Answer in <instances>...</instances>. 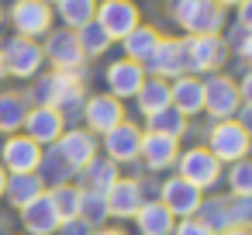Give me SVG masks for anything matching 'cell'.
Returning a JSON list of instances; mask_svg holds the SVG:
<instances>
[{"mask_svg":"<svg viewBox=\"0 0 252 235\" xmlns=\"http://www.w3.org/2000/svg\"><path fill=\"white\" fill-rule=\"evenodd\" d=\"M32 101L35 104H45V107H56L63 118H73L83 111V101H87V87H83V76L80 73H49L35 83L32 90Z\"/></svg>","mask_w":252,"mask_h":235,"instance_id":"1","label":"cell"},{"mask_svg":"<svg viewBox=\"0 0 252 235\" xmlns=\"http://www.w3.org/2000/svg\"><path fill=\"white\" fill-rule=\"evenodd\" d=\"M169 14L187 32V38H193V35H221L224 25H228V11L218 7L214 0H173Z\"/></svg>","mask_w":252,"mask_h":235,"instance_id":"2","label":"cell"},{"mask_svg":"<svg viewBox=\"0 0 252 235\" xmlns=\"http://www.w3.org/2000/svg\"><path fill=\"white\" fill-rule=\"evenodd\" d=\"M183 49H187V73L190 76L221 73V66L231 56V45L224 35H193V38H183Z\"/></svg>","mask_w":252,"mask_h":235,"instance_id":"3","label":"cell"},{"mask_svg":"<svg viewBox=\"0 0 252 235\" xmlns=\"http://www.w3.org/2000/svg\"><path fill=\"white\" fill-rule=\"evenodd\" d=\"M221 166L228 163H238V159H245L249 156V149H252V138L245 135V128L235 121V118H228V121H214V128L207 132V145H204Z\"/></svg>","mask_w":252,"mask_h":235,"instance_id":"4","label":"cell"},{"mask_svg":"<svg viewBox=\"0 0 252 235\" xmlns=\"http://www.w3.org/2000/svg\"><path fill=\"white\" fill-rule=\"evenodd\" d=\"M7 18H11L14 35L35 38V42L45 38L52 32V25H56V11H52V4H45V0H14Z\"/></svg>","mask_w":252,"mask_h":235,"instance_id":"5","label":"cell"},{"mask_svg":"<svg viewBox=\"0 0 252 235\" xmlns=\"http://www.w3.org/2000/svg\"><path fill=\"white\" fill-rule=\"evenodd\" d=\"M0 59H4V73L18 76V80H35L38 69L45 66V56H42V45L35 38H7L0 45Z\"/></svg>","mask_w":252,"mask_h":235,"instance_id":"6","label":"cell"},{"mask_svg":"<svg viewBox=\"0 0 252 235\" xmlns=\"http://www.w3.org/2000/svg\"><path fill=\"white\" fill-rule=\"evenodd\" d=\"M42 56H45V63H49L56 73H80L83 63H87L83 52H80L76 32H69V28H52V32L45 35Z\"/></svg>","mask_w":252,"mask_h":235,"instance_id":"7","label":"cell"},{"mask_svg":"<svg viewBox=\"0 0 252 235\" xmlns=\"http://www.w3.org/2000/svg\"><path fill=\"white\" fill-rule=\"evenodd\" d=\"M242 107V97H238V83L224 73H211L204 76V111L214 118V121H228L235 118Z\"/></svg>","mask_w":252,"mask_h":235,"instance_id":"8","label":"cell"},{"mask_svg":"<svg viewBox=\"0 0 252 235\" xmlns=\"http://www.w3.org/2000/svg\"><path fill=\"white\" fill-rule=\"evenodd\" d=\"M176 176H183L187 183H193L197 190H211L221 180V163L204 149V145H190L187 152L176 156Z\"/></svg>","mask_w":252,"mask_h":235,"instance_id":"9","label":"cell"},{"mask_svg":"<svg viewBox=\"0 0 252 235\" xmlns=\"http://www.w3.org/2000/svg\"><path fill=\"white\" fill-rule=\"evenodd\" d=\"M111 42H121L128 32H135L142 25V14H138V4L135 0H97V18H94Z\"/></svg>","mask_w":252,"mask_h":235,"instance_id":"10","label":"cell"},{"mask_svg":"<svg viewBox=\"0 0 252 235\" xmlns=\"http://www.w3.org/2000/svg\"><path fill=\"white\" fill-rule=\"evenodd\" d=\"M42 145H35L28 135H7L0 142V166L4 173H38V163H42Z\"/></svg>","mask_w":252,"mask_h":235,"instance_id":"11","label":"cell"},{"mask_svg":"<svg viewBox=\"0 0 252 235\" xmlns=\"http://www.w3.org/2000/svg\"><path fill=\"white\" fill-rule=\"evenodd\" d=\"M83 121H87V132L90 135H107L114 132L121 121H125V104L111 94H94L83 101Z\"/></svg>","mask_w":252,"mask_h":235,"instance_id":"12","label":"cell"},{"mask_svg":"<svg viewBox=\"0 0 252 235\" xmlns=\"http://www.w3.org/2000/svg\"><path fill=\"white\" fill-rule=\"evenodd\" d=\"M66 132V118L56 111V107H45V104H32L28 114H25V125H21V135H28L35 145H56L59 135Z\"/></svg>","mask_w":252,"mask_h":235,"instance_id":"13","label":"cell"},{"mask_svg":"<svg viewBox=\"0 0 252 235\" xmlns=\"http://www.w3.org/2000/svg\"><path fill=\"white\" fill-rule=\"evenodd\" d=\"M200 197L204 190H197L193 183H187L183 176H169L159 183V204L180 221V218H193L197 207H200Z\"/></svg>","mask_w":252,"mask_h":235,"instance_id":"14","label":"cell"},{"mask_svg":"<svg viewBox=\"0 0 252 235\" xmlns=\"http://www.w3.org/2000/svg\"><path fill=\"white\" fill-rule=\"evenodd\" d=\"M145 66L131 63V59H114L107 69H104V80H107V94L118 97V101H135L138 87L145 83Z\"/></svg>","mask_w":252,"mask_h":235,"instance_id":"15","label":"cell"},{"mask_svg":"<svg viewBox=\"0 0 252 235\" xmlns=\"http://www.w3.org/2000/svg\"><path fill=\"white\" fill-rule=\"evenodd\" d=\"M152 76L159 80H176L187 73V49H183V38H159L149 66H145Z\"/></svg>","mask_w":252,"mask_h":235,"instance_id":"16","label":"cell"},{"mask_svg":"<svg viewBox=\"0 0 252 235\" xmlns=\"http://www.w3.org/2000/svg\"><path fill=\"white\" fill-rule=\"evenodd\" d=\"M76 173L97 156V135H90L87 128H66L63 135H59V142L52 145Z\"/></svg>","mask_w":252,"mask_h":235,"instance_id":"17","label":"cell"},{"mask_svg":"<svg viewBox=\"0 0 252 235\" xmlns=\"http://www.w3.org/2000/svg\"><path fill=\"white\" fill-rule=\"evenodd\" d=\"M138 145H142V128L131 121H121L114 132L104 135V156L111 163H135L138 159Z\"/></svg>","mask_w":252,"mask_h":235,"instance_id":"18","label":"cell"},{"mask_svg":"<svg viewBox=\"0 0 252 235\" xmlns=\"http://www.w3.org/2000/svg\"><path fill=\"white\" fill-rule=\"evenodd\" d=\"M180 156V142L169 135H156V132H142V145H138V159L149 169H173Z\"/></svg>","mask_w":252,"mask_h":235,"instance_id":"19","label":"cell"},{"mask_svg":"<svg viewBox=\"0 0 252 235\" xmlns=\"http://www.w3.org/2000/svg\"><path fill=\"white\" fill-rule=\"evenodd\" d=\"M169 104H173L183 118L200 114V111H204V80H200V76H190V73L169 80Z\"/></svg>","mask_w":252,"mask_h":235,"instance_id":"20","label":"cell"},{"mask_svg":"<svg viewBox=\"0 0 252 235\" xmlns=\"http://www.w3.org/2000/svg\"><path fill=\"white\" fill-rule=\"evenodd\" d=\"M104 197H107V211H111V218H135V211L145 204L142 183L131 180V176H118L114 187H111Z\"/></svg>","mask_w":252,"mask_h":235,"instance_id":"21","label":"cell"},{"mask_svg":"<svg viewBox=\"0 0 252 235\" xmlns=\"http://www.w3.org/2000/svg\"><path fill=\"white\" fill-rule=\"evenodd\" d=\"M21 221H25V232L28 235H59V214L49 201V194H42L38 201H32L25 211H21Z\"/></svg>","mask_w":252,"mask_h":235,"instance_id":"22","label":"cell"},{"mask_svg":"<svg viewBox=\"0 0 252 235\" xmlns=\"http://www.w3.org/2000/svg\"><path fill=\"white\" fill-rule=\"evenodd\" d=\"M159 38H162L159 28H152V25H138L135 32H128V35L121 38L125 59H131V63H138V66H149V59H152Z\"/></svg>","mask_w":252,"mask_h":235,"instance_id":"23","label":"cell"},{"mask_svg":"<svg viewBox=\"0 0 252 235\" xmlns=\"http://www.w3.org/2000/svg\"><path fill=\"white\" fill-rule=\"evenodd\" d=\"M45 194V183H42V176L38 173H7V187H4V197L18 207V211H25L32 201H38Z\"/></svg>","mask_w":252,"mask_h":235,"instance_id":"24","label":"cell"},{"mask_svg":"<svg viewBox=\"0 0 252 235\" xmlns=\"http://www.w3.org/2000/svg\"><path fill=\"white\" fill-rule=\"evenodd\" d=\"M135 225H138L142 235H173L176 218H173L159 201H145V204L135 211Z\"/></svg>","mask_w":252,"mask_h":235,"instance_id":"25","label":"cell"},{"mask_svg":"<svg viewBox=\"0 0 252 235\" xmlns=\"http://www.w3.org/2000/svg\"><path fill=\"white\" fill-rule=\"evenodd\" d=\"M28 107H32V104H28V97H25V94H18V90H4V94H0V132H4V138L21 132Z\"/></svg>","mask_w":252,"mask_h":235,"instance_id":"26","label":"cell"},{"mask_svg":"<svg viewBox=\"0 0 252 235\" xmlns=\"http://www.w3.org/2000/svg\"><path fill=\"white\" fill-rule=\"evenodd\" d=\"M83 187L80 190H97V194H107L118 180V163H111L107 156H94L83 169Z\"/></svg>","mask_w":252,"mask_h":235,"instance_id":"27","label":"cell"},{"mask_svg":"<svg viewBox=\"0 0 252 235\" xmlns=\"http://www.w3.org/2000/svg\"><path fill=\"white\" fill-rule=\"evenodd\" d=\"M200 225H207L214 235L218 232H224V228H235V221H231V207H228V197H200V207H197V214H193Z\"/></svg>","mask_w":252,"mask_h":235,"instance_id":"28","label":"cell"},{"mask_svg":"<svg viewBox=\"0 0 252 235\" xmlns=\"http://www.w3.org/2000/svg\"><path fill=\"white\" fill-rule=\"evenodd\" d=\"M52 11H56V18L63 21V28L80 32L83 25H90V21L97 18V0H59Z\"/></svg>","mask_w":252,"mask_h":235,"instance_id":"29","label":"cell"},{"mask_svg":"<svg viewBox=\"0 0 252 235\" xmlns=\"http://www.w3.org/2000/svg\"><path fill=\"white\" fill-rule=\"evenodd\" d=\"M135 104H138V111H142L145 118L156 114V111H162V107H169V80L145 76V83H142L138 94H135Z\"/></svg>","mask_w":252,"mask_h":235,"instance_id":"30","label":"cell"},{"mask_svg":"<svg viewBox=\"0 0 252 235\" xmlns=\"http://www.w3.org/2000/svg\"><path fill=\"white\" fill-rule=\"evenodd\" d=\"M76 169L49 145V152H42V163H38V176H42V183H45V190L49 187H59V183H69V176H73Z\"/></svg>","mask_w":252,"mask_h":235,"instance_id":"31","label":"cell"},{"mask_svg":"<svg viewBox=\"0 0 252 235\" xmlns=\"http://www.w3.org/2000/svg\"><path fill=\"white\" fill-rule=\"evenodd\" d=\"M45 194H49V201H52L59 221H73V218H80V187H73V183H59V187H49Z\"/></svg>","mask_w":252,"mask_h":235,"instance_id":"32","label":"cell"},{"mask_svg":"<svg viewBox=\"0 0 252 235\" xmlns=\"http://www.w3.org/2000/svg\"><path fill=\"white\" fill-rule=\"evenodd\" d=\"M76 42H80V52H83V59H100L114 42L107 38V32L97 25V21H90V25H83L80 32H76Z\"/></svg>","mask_w":252,"mask_h":235,"instance_id":"33","label":"cell"},{"mask_svg":"<svg viewBox=\"0 0 252 235\" xmlns=\"http://www.w3.org/2000/svg\"><path fill=\"white\" fill-rule=\"evenodd\" d=\"M149 132H156V135H169V138H183L187 135V118L169 104V107H162V111H156V114H149Z\"/></svg>","mask_w":252,"mask_h":235,"instance_id":"34","label":"cell"},{"mask_svg":"<svg viewBox=\"0 0 252 235\" xmlns=\"http://www.w3.org/2000/svg\"><path fill=\"white\" fill-rule=\"evenodd\" d=\"M80 218H83L90 228H104V221L111 218L107 197L97 194V190H80Z\"/></svg>","mask_w":252,"mask_h":235,"instance_id":"35","label":"cell"},{"mask_svg":"<svg viewBox=\"0 0 252 235\" xmlns=\"http://www.w3.org/2000/svg\"><path fill=\"white\" fill-rule=\"evenodd\" d=\"M228 190L231 197H252V159H238L228 166Z\"/></svg>","mask_w":252,"mask_h":235,"instance_id":"36","label":"cell"},{"mask_svg":"<svg viewBox=\"0 0 252 235\" xmlns=\"http://www.w3.org/2000/svg\"><path fill=\"white\" fill-rule=\"evenodd\" d=\"M228 207H231V221L238 228L252 225V197H228Z\"/></svg>","mask_w":252,"mask_h":235,"instance_id":"37","label":"cell"},{"mask_svg":"<svg viewBox=\"0 0 252 235\" xmlns=\"http://www.w3.org/2000/svg\"><path fill=\"white\" fill-rule=\"evenodd\" d=\"M228 45H231V49L238 52V59L252 69V35H249V32H242V28L235 25V42H228Z\"/></svg>","mask_w":252,"mask_h":235,"instance_id":"38","label":"cell"},{"mask_svg":"<svg viewBox=\"0 0 252 235\" xmlns=\"http://www.w3.org/2000/svg\"><path fill=\"white\" fill-rule=\"evenodd\" d=\"M173 235H214L207 225H200L197 218H180L176 225H173Z\"/></svg>","mask_w":252,"mask_h":235,"instance_id":"39","label":"cell"},{"mask_svg":"<svg viewBox=\"0 0 252 235\" xmlns=\"http://www.w3.org/2000/svg\"><path fill=\"white\" fill-rule=\"evenodd\" d=\"M235 11H238V21H235V25H238L242 32H249V35H252V0H242Z\"/></svg>","mask_w":252,"mask_h":235,"instance_id":"40","label":"cell"},{"mask_svg":"<svg viewBox=\"0 0 252 235\" xmlns=\"http://www.w3.org/2000/svg\"><path fill=\"white\" fill-rule=\"evenodd\" d=\"M59 228H63V235H90V232H94V228H90V225H87L83 218H73V221H63Z\"/></svg>","mask_w":252,"mask_h":235,"instance_id":"41","label":"cell"},{"mask_svg":"<svg viewBox=\"0 0 252 235\" xmlns=\"http://www.w3.org/2000/svg\"><path fill=\"white\" fill-rule=\"evenodd\" d=\"M235 83H238V97H242V104L252 107V69H249L242 80H235Z\"/></svg>","mask_w":252,"mask_h":235,"instance_id":"42","label":"cell"},{"mask_svg":"<svg viewBox=\"0 0 252 235\" xmlns=\"http://www.w3.org/2000/svg\"><path fill=\"white\" fill-rule=\"evenodd\" d=\"M235 121H238V125L245 128V135L252 138V107H249V104H242V107H238V114H235Z\"/></svg>","mask_w":252,"mask_h":235,"instance_id":"43","label":"cell"},{"mask_svg":"<svg viewBox=\"0 0 252 235\" xmlns=\"http://www.w3.org/2000/svg\"><path fill=\"white\" fill-rule=\"evenodd\" d=\"M218 235H252V232H249V228H238V225H235V228H224V232H218Z\"/></svg>","mask_w":252,"mask_h":235,"instance_id":"44","label":"cell"},{"mask_svg":"<svg viewBox=\"0 0 252 235\" xmlns=\"http://www.w3.org/2000/svg\"><path fill=\"white\" fill-rule=\"evenodd\" d=\"M90 235H125V232L121 228H94Z\"/></svg>","mask_w":252,"mask_h":235,"instance_id":"45","label":"cell"},{"mask_svg":"<svg viewBox=\"0 0 252 235\" xmlns=\"http://www.w3.org/2000/svg\"><path fill=\"white\" fill-rule=\"evenodd\" d=\"M214 4H218V7H224V11H228V7H238V4H242V0H214Z\"/></svg>","mask_w":252,"mask_h":235,"instance_id":"46","label":"cell"},{"mask_svg":"<svg viewBox=\"0 0 252 235\" xmlns=\"http://www.w3.org/2000/svg\"><path fill=\"white\" fill-rule=\"evenodd\" d=\"M4 187H7V173H4V166H0V197H4Z\"/></svg>","mask_w":252,"mask_h":235,"instance_id":"47","label":"cell"},{"mask_svg":"<svg viewBox=\"0 0 252 235\" xmlns=\"http://www.w3.org/2000/svg\"><path fill=\"white\" fill-rule=\"evenodd\" d=\"M0 76H4V59H0Z\"/></svg>","mask_w":252,"mask_h":235,"instance_id":"48","label":"cell"},{"mask_svg":"<svg viewBox=\"0 0 252 235\" xmlns=\"http://www.w3.org/2000/svg\"><path fill=\"white\" fill-rule=\"evenodd\" d=\"M0 25H4V7H0Z\"/></svg>","mask_w":252,"mask_h":235,"instance_id":"49","label":"cell"},{"mask_svg":"<svg viewBox=\"0 0 252 235\" xmlns=\"http://www.w3.org/2000/svg\"><path fill=\"white\" fill-rule=\"evenodd\" d=\"M45 4H52V7H56V4H59V0H45Z\"/></svg>","mask_w":252,"mask_h":235,"instance_id":"50","label":"cell"}]
</instances>
